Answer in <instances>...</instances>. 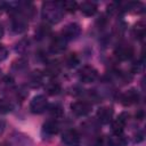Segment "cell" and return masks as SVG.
I'll list each match as a JSON object with an SVG mask.
<instances>
[{
  "instance_id": "cell-22",
  "label": "cell",
  "mask_w": 146,
  "mask_h": 146,
  "mask_svg": "<svg viewBox=\"0 0 146 146\" xmlns=\"http://www.w3.org/2000/svg\"><path fill=\"white\" fill-rule=\"evenodd\" d=\"M59 3H60V7L63 8V10H66L68 13H74L79 7L78 2H75V1H64V2H59Z\"/></svg>"
},
{
  "instance_id": "cell-1",
  "label": "cell",
  "mask_w": 146,
  "mask_h": 146,
  "mask_svg": "<svg viewBox=\"0 0 146 146\" xmlns=\"http://www.w3.org/2000/svg\"><path fill=\"white\" fill-rule=\"evenodd\" d=\"M42 17L44 21L51 24L58 23L63 17V8L59 2L47 1L42 5Z\"/></svg>"
},
{
  "instance_id": "cell-5",
  "label": "cell",
  "mask_w": 146,
  "mask_h": 146,
  "mask_svg": "<svg viewBox=\"0 0 146 146\" xmlns=\"http://www.w3.org/2000/svg\"><path fill=\"white\" fill-rule=\"evenodd\" d=\"M71 110L78 116H86L91 112V104L86 100H78L71 105Z\"/></svg>"
},
{
  "instance_id": "cell-3",
  "label": "cell",
  "mask_w": 146,
  "mask_h": 146,
  "mask_svg": "<svg viewBox=\"0 0 146 146\" xmlns=\"http://www.w3.org/2000/svg\"><path fill=\"white\" fill-rule=\"evenodd\" d=\"M48 108V100L43 95H38L33 97V99L30 103V110L34 114L43 113Z\"/></svg>"
},
{
  "instance_id": "cell-6",
  "label": "cell",
  "mask_w": 146,
  "mask_h": 146,
  "mask_svg": "<svg viewBox=\"0 0 146 146\" xmlns=\"http://www.w3.org/2000/svg\"><path fill=\"white\" fill-rule=\"evenodd\" d=\"M62 140L67 146H80V143H81L80 135L75 129H68L64 131L62 136Z\"/></svg>"
},
{
  "instance_id": "cell-20",
  "label": "cell",
  "mask_w": 146,
  "mask_h": 146,
  "mask_svg": "<svg viewBox=\"0 0 146 146\" xmlns=\"http://www.w3.org/2000/svg\"><path fill=\"white\" fill-rule=\"evenodd\" d=\"M60 89H62L60 88V84L58 82H56V81H50V82H48L46 84V91H47V94H49L51 96L58 95L59 91H60Z\"/></svg>"
},
{
  "instance_id": "cell-29",
  "label": "cell",
  "mask_w": 146,
  "mask_h": 146,
  "mask_svg": "<svg viewBox=\"0 0 146 146\" xmlns=\"http://www.w3.org/2000/svg\"><path fill=\"white\" fill-rule=\"evenodd\" d=\"M2 35H3V27H2V25L0 24V39L2 38Z\"/></svg>"
},
{
  "instance_id": "cell-9",
  "label": "cell",
  "mask_w": 146,
  "mask_h": 146,
  "mask_svg": "<svg viewBox=\"0 0 146 146\" xmlns=\"http://www.w3.org/2000/svg\"><path fill=\"white\" fill-rule=\"evenodd\" d=\"M115 56L120 60H127L130 59L133 55V48L130 44H120L115 49Z\"/></svg>"
},
{
  "instance_id": "cell-2",
  "label": "cell",
  "mask_w": 146,
  "mask_h": 146,
  "mask_svg": "<svg viewBox=\"0 0 146 146\" xmlns=\"http://www.w3.org/2000/svg\"><path fill=\"white\" fill-rule=\"evenodd\" d=\"M98 78V72L94 66L84 65L79 70V79L83 83H91Z\"/></svg>"
},
{
  "instance_id": "cell-31",
  "label": "cell",
  "mask_w": 146,
  "mask_h": 146,
  "mask_svg": "<svg viewBox=\"0 0 146 146\" xmlns=\"http://www.w3.org/2000/svg\"><path fill=\"white\" fill-rule=\"evenodd\" d=\"M0 10H1V9H0Z\"/></svg>"
},
{
  "instance_id": "cell-14",
  "label": "cell",
  "mask_w": 146,
  "mask_h": 146,
  "mask_svg": "<svg viewBox=\"0 0 146 146\" xmlns=\"http://www.w3.org/2000/svg\"><path fill=\"white\" fill-rule=\"evenodd\" d=\"M42 130H43V132H46L47 135L52 136V135H56V133L59 131V124H58V122L55 121V120H49V121H47V122L43 124Z\"/></svg>"
},
{
  "instance_id": "cell-18",
  "label": "cell",
  "mask_w": 146,
  "mask_h": 146,
  "mask_svg": "<svg viewBox=\"0 0 146 146\" xmlns=\"http://www.w3.org/2000/svg\"><path fill=\"white\" fill-rule=\"evenodd\" d=\"M123 10H129L133 13H143L144 11V5L141 2H128L124 5Z\"/></svg>"
},
{
  "instance_id": "cell-13",
  "label": "cell",
  "mask_w": 146,
  "mask_h": 146,
  "mask_svg": "<svg viewBox=\"0 0 146 146\" xmlns=\"http://www.w3.org/2000/svg\"><path fill=\"white\" fill-rule=\"evenodd\" d=\"M80 10L86 16H92L97 11V5L94 1H83L80 5Z\"/></svg>"
},
{
  "instance_id": "cell-26",
  "label": "cell",
  "mask_w": 146,
  "mask_h": 146,
  "mask_svg": "<svg viewBox=\"0 0 146 146\" xmlns=\"http://www.w3.org/2000/svg\"><path fill=\"white\" fill-rule=\"evenodd\" d=\"M143 66H144L143 59L139 60V62H136V63L133 64V66H132V71H133L135 73H138V72H140V71L143 70Z\"/></svg>"
},
{
  "instance_id": "cell-16",
  "label": "cell",
  "mask_w": 146,
  "mask_h": 146,
  "mask_svg": "<svg viewBox=\"0 0 146 146\" xmlns=\"http://www.w3.org/2000/svg\"><path fill=\"white\" fill-rule=\"evenodd\" d=\"M145 33H146V26H145L144 22H138L132 27V34L136 39H139V40L143 39L145 36Z\"/></svg>"
},
{
  "instance_id": "cell-23",
  "label": "cell",
  "mask_w": 146,
  "mask_h": 146,
  "mask_svg": "<svg viewBox=\"0 0 146 146\" xmlns=\"http://www.w3.org/2000/svg\"><path fill=\"white\" fill-rule=\"evenodd\" d=\"M65 63H66V66H68V67H75L79 64V57H78V55L74 54V52L68 54L65 57Z\"/></svg>"
},
{
  "instance_id": "cell-21",
  "label": "cell",
  "mask_w": 146,
  "mask_h": 146,
  "mask_svg": "<svg viewBox=\"0 0 146 146\" xmlns=\"http://www.w3.org/2000/svg\"><path fill=\"white\" fill-rule=\"evenodd\" d=\"M47 110H49V114L54 117V119H58V117H60L62 115H63V108H62V106L60 105H58V104H52L49 108H47Z\"/></svg>"
},
{
  "instance_id": "cell-10",
  "label": "cell",
  "mask_w": 146,
  "mask_h": 146,
  "mask_svg": "<svg viewBox=\"0 0 146 146\" xmlns=\"http://www.w3.org/2000/svg\"><path fill=\"white\" fill-rule=\"evenodd\" d=\"M122 105L124 106H130L135 103H137L139 100V94L136 89H129L127 90L125 92H123L121 95V98H120Z\"/></svg>"
},
{
  "instance_id": "cell-24",
  "label": "cell",
  "mask_w": 146,
  "mask_h": 146,
  "mask_svg": "<svg viewBox=\"0 0 146 146\" xmlns=\"http://www.w3.org/2000/svg\"><path fill=\"white\" fill-rule=\"evenodd\" d=\"M50 34V27L48 25H40L38 31H36V35L39 39H42L44 36H48Z\"/></svg>"
},
{
  "instance_id": "cell-28",
  "label": "cell",
  "mask_w": 146,
  "mask_h": 146,
  "mask_svg": "<svg viewBox=\"0 0 146 146\" xmlns=\"http://www.w3.org/2000/svg\"><path fill=\"white\" fill-rule=\"evenodd\" d=\"M7 49H6V47L3 46V44H0V62L1 60H3L6 57H7Z\"/></svg>"
},
{
  "instance_id": "cell-11",
  "label": "cell",
  "mask_w": 146,
  "mask_h": 146,
  "mask_svg": "<svg viewBox=\"0 0 146 146\" xmlns=\"http://www.w3.org/2000/svg\"><path fill=\"white\" fill-rule=\"evenodd\" d=\"M113 114H114V111L112 107L110 106H104V107H100L98 111H97V119L100 123L103 124H107L112 121L113 119Z\"/></svg>"
},
{
  "instance_id": "cell-15",
  "label": "cell",
  "mask_w": 146,
  "mask_h": 146,
  "mask_svg": "<svg viewBox=\"0 0 146 146\" xmlns=\"http://www.w3.org/2000/svg\"><path fill=\"white\" fill-rule=\"evenodd\" d=\"M108 146H127V140L125 138L121 135L113 133L108 138Z\"/></svg>"
},
{
  "instance_id": "cell-4",
  "label": "cell",
  "mask_w": 146,
  "mask_h": 146,
  "mask_svg": "<svg viewBox=\"0 0 146 146\" xmlns=\"http://www.w3.org/2000/svg\"><path fill=\"white\" fill-rule=\"evenodd\" d=\"M11 27L16 33H22L23 31H25V29L27 27L26 17L23 16L17 10H15V14L13 15V18H11Z\"/></svg>"
},
{
  "instance_id": "cell-25",
  "label": "cell",
  "mask_w": 146,
  "mask_h": 146,
  "mask_svg": "<svg viewBox=\"0 0 146 146\" xmlns=\"http://www.w3.org/2000/svg\"><path fill=\"white\" fill-rule=\"evenodd\" d=\"M11 110V104L8 102V100H6V99H1L0 100V111H2V112H8V111H10Z\"/></svg>"
},
{
  "instance_id": "cell-30",
  "label": "cell",
  "mask_w": 146,
  "mask_h": 146,
  "mask_svg": "<svg viewBox=\"0 0 146 146\" xmlns=\"http://www.w3.org/2000/svg\"><path fill=\"white\" fill-rule=\"evenodd\" d=\"M2 72H1V70H0V84H1V82H2Z\"/></svg>"
},
{
  "instance_id": "cell-17",
  "label": "cell",
  "mask_w": 146,
  "mask_h": 146,
  "mask_svg": "<svg viewBox=\"0 0 146 146\" xmlns=\"http://www.w3.org/2000/svg\"><path fill=\"white\" fill-rule=\"evenodd\" d=\"M59 70H60V67H59V64L57 62H50L46 66L44 72L49 76H55V75H57L59 73Z\"/></svg>"
},
{
  "instance_id": "cell-7",
  "label": "cell",
  "mask_w": 146,
  "mask_h": 146,
  "mask_svg": "<svg viewBox=\"0 0 146 146\" xmlns=\"http://www.w3.org/2000/svg\"><path fill=\"white\" fill-rule=\"evenodd\" d=\"M128 119H129V114L123 112L119 115L117 119H115L112 123V131L113 133H116V135H121L124 130V127L128 122Z\"/></svg>"
},
{
  "instance_id": "cell-27",
  "label": "cell",
  "mask_w": 146,
  "mask_h": 146,
  "mask_svg": "<svg viewBox=\"0 0 146 146\" xmlns=\"http://www.w3.org/2000/svg\"><path fill=\"white\" fill-rule=\"evenodd\" d=\"M90 146H103V138H102V136L99 137H95L94 138V140H92V143L90 144Z\"/></svg>"
},
{
  "instance_id": "cell-8",
  "label": "cell",
  "mask_w": 146,
  "mask_h": 146,
  "mask_svg": "<svg viewBox=\"0 0 146 146\" xmlns=\"http://www.w3.org/2000/svg\"><path fill=\"white\" fill-rule=\"evenodd\" d=\"M81 32V29L78 24L75 23H71L68 25H66L63 30H62V36L67 41V40H72V39H75Z\"/></svg>"
},
{
  "instance_id": "cell-12",
  "label": "cell",
  "mask_w": 146,
  "mask_h": 146,
  "mask_svg": "<svg viewBox=\"0 0 146 146\" xmlns=\"http://www.w3.org/2000/svg\"><path fill=\"white\" fill-rule=\"evenodd\" d=\"M66 40L62 36V35H57L55 38H52L51 42H50V50L55 54H58V52H62L65 50L66 48Z\"/></svg>"
},
{
  "instance_id": "cell-19",
  "label": "cell",
  "mask_w": 146,
  "mask_h": 146,
  "mask_svg": "<svg viewBox=\"0 0 146 146\" xmlns=\"http://www.w3.org/2000/svg\"><path fill=\"white\" fill-rule=\"evenodd\" d=\"M43 80V75L40 72H33L30 76V86L33 88H38L41 86Z\"/></svg>"
}]
</instances>
